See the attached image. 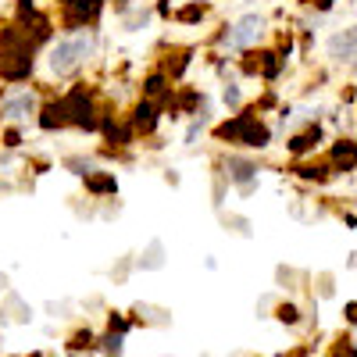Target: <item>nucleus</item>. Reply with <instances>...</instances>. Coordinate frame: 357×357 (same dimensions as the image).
<instances>
[{
    "instance_id": "1",
    "label": "nucleus",
    "mask_w": 357,
    "mask_h": 357,
    "mask_svg": "<svg viewBox=\"0 0 357 357\" xmlns=\"http://www.w3.org/2000/svg\"><path fill=\"white\" fill-rule=\"evenodd\" d=\"M89 57H93V40L86 33H75V36H65L50 47L47 65H50L54 75H72L82 61H89Z\"/></svg>"
},
{
    "instance_id": "2",
    "label": "nucleus",
    "mask_w": 357,
    "mask_h": 357,
    "mask_svg": "<svg viewBox=\"0 0 357 357\" xmlns=\"http://www.w3.org/2000/svg\"><path fill=\"white\" fill-rule=\"evenodd\" d=\"M215 136H218V139H225V143H243V146H254V151H261V146L272 143V132H268V126L261 122L257 114H236V118H229L225 126H218V129H215Z\"/></svg>"
},
{
    "instance_id": "3",
    "label": "nucleus",
    "mask_w": 357,
    "mask_h": 357,
    "mask_svg": "<svg viewBox=\"0 0 357 357\" xmlns=\"http://www.w3.org/2000/svg\"><path fill=\"white\" fill-rule=\"evenodd\" d=\"M264 36V18L261 15H243L236 25H229V33L222 36V47L229 50H247Z\"/></svg>"
},
{
    "instance_id": "4",
    "label": "nucleus",
    "mask_w": 357,
    "mask_h": 357,
    "mask_svg": "<svg viewBox=\"0 0 357 357\" xmlns=\"http://www.w3.org/2000/svg\"><path fill=\"white\" fill-rule=\"evenodd\" d=\"M61 104H65V114H68L72 126H79V129H97V107H93V100H89V93H86L82 86H75Z\"/></svg>"
},
{
    "instance_id": "5",
    "label": "nucleus",
    "mask_w": 357,
    "mask_h": 357,
    "mask_svg": "<svg viewBox=\"0 0 357 357\" xmlns=\"http://www.w3.org/2000/svg\"><path fill=\"white\" fill-rule=\"evenodd\" d=\"M100 8H104V0H68L65 4V25H72L75 33H82L86 22H97Z\"/></svg>"
},
{
    "instance_id": "6",
    "label": "nucleus",
    "mask_w": 357,
    "mask_h": 357,
    "mask_svg": "<svg viewBox=\"0 0 357 357\" xmlns=\"http://www.w3.org/2000/svg\"><path fill=\"white\" fill-rule=\"evenodd\" d=\"M0 75L4 79H29L33 75V50H11V54H0Z\"/></svg>"
},
{
    "instance_id": "7",
    "label": "nucleus",
    "mask_w": 357,
    "mask_h": 357,
    "mask_svg": "<svg viewBox=\"0 0 357 357\" xmlns=\"http://www.w3.org/2000/svg\"><path fill=\"white\" fill-rule=\"evenodd\" d=\"M329 54L336 57V61H354V57H357V25L343 29V33H336L329 40Z\"/></svg>"
},
{
    "instance_id": "8",
    "label": "nucleus",
    "mask_w": 357,
    "mask_h": 357,
    "mask_svg": "<svg viewBox=\"0 0 357 357\" xmlns=\"http://www.w3.org/2000/svg\"><path fill=\"white\" fill-rule=\"evenodd\" d=\"M40 111V100H36V93H22V97H11V100H4L0 104V114L4 118H29V114H36Z\"/></svg>"
},
{
    "instance_id": "9",
    "label": "nucleus",
    "mask_w": 357,
    "mask_h": 357,
    "mask_svg": "<svg viewBox=\"0 0 357 357\" xmlns=\"http://www.w3.org/2000/svg\"><path fill=\"white\" fill-rule=\"evenodd\" d=\"M225 175L232 178V183H240V186H243V193H250V190H254V175H257V165H250V161H240V158H229V161H225Z\"/></svg>"
},
{
    "instance_id": "10",
    "label": "nucleus",
    "mask_w": 357,
    "mask_h": 357,
    "mask_svg": "<svg viewBox=\"0 0 357 357\" xmlns=\"http://www.w3.org/2000/svg\"><path fill=\"white\" fill-rule=\"evenodd\" d=\"M132 129L136 132H154L158 129V107L151 100H139L132 111Z\"/></svg>"
},
{
    "instance_id": "11",
    "label": "nucleus",
    "mask_w": 357,
    "mask_h": 357,
    "mask_svg": "<svg viewBox=\"0 0 357 357\" xmlns=\"http://www.w3.org/2000/svg\"><path fill=\"white\" fill-rule=\"evenodd\" d=\"M40 126H43L47 132H54V129H61V126H68V114H65V104H61V100H54V104H47V107L40 111Z\"/></svg>"
},
{
    "instance_id": "12",
    "label": "nucleus",
    "mask_w": 357,
    "mask_h": 357,
    "mask_svg": "<svg viewBox=\"0 0 357 357\" xmlns=\"http://www.w3.org/2000/svg\"><path fill=\"white\" fill-rule=\"evenodd\" d=\"M333 165L336 168H357V143L354 139H340L336 146H333Z\"/></svg>"
},
{
    "instance_id": "13",
    "label": "nucleus",
    "mask_w": 357,
    "mask_h": 357,
    "mask_svg": "<svg viewBox=\"0 0 357 357\" xmlns=\"http://www.w3.org/2000/svg\"><path fill=\"white\" fill-rule=\"evenodd\" d=\"M86 190L89 193H114L118 178H114V172H93V175H86Z\"/></svg>"
},
{
    "instance_id": "14",
    "label": "nucleus",
    "mask_w": 357,
    "mask_h": 357,
    "mask_svg": "<svg viewBox=\"0 0 357 357\" xmlns=\"http://www.w3.org/2000/svg\"><path fill=\"white\" fill-rule=\"evenodd\" d=\"M97 354H104V357H122V354H126V336H118V333L97 336Z\"/></svg>"
},
{
    "instance_id": "15",
    "label": "nucleus",
    "mask_w": 357,
    "mask_h": 357,
    "mask_svg": "<svg viewBox=\"0 0 357 357\" xmlns=\"http://www.w3.org/2000/svg\"><path fill=\"white\" fill-rule=\"evenodd\" d=\"M82 350H97V333L93 329H75L68 336V354H82Z\"/></svg>"
},
{
    "instance_id": "16",
    "label": "nucleus",
    "mask_w": 357,
    "mask_h": 357,
    "mask_svg": "<svg viewBox=\"0 0 357 357\" xmlns=\"http://www.w3.org/2000/svg\"><path fill=\"white\" fill-rule=\"evenodd\" d=\"M318 139H321V132H318V129H307V132H301V136H293V139H289V154H296V158H301V154L314 151V146H318Z\"/></svg>"
},
{
    "instance_id": "17",
    "label": "nucleus",
    "mask_w": 357,
    "mask_h": 357,
    "mask_svg": "<svg viewBox=\"0 0 357 357\" xmlns=\"http://www.w3.org/2000/svg\"><path fill=\"white\" fill-rule=\"evenodd\" d=\"M104 132H107V139H111V143H118V146H126V143L132 139V132H129L126 126H118V122H111V118H107V122H104Z\"/></svg>"
},
{
    "instance_id": "18",
    "label": "nucleus",
    "mask_w": 357,
    "mask_h": 357,
    "mask_svg": "<svg viewBox=\"0 0 357 357\" xmlns=\"http://www.w3.org/2000/svg\"><path fill=\"white\" fill-rule=\"evenodd\" d=\"M161 264H165V257H161V243H151L146 257H139V268H146V272H158Z\"/></svg>"
},
{
    "instance_id": "19",
    "label": "nucleus",
    "mask_w": 357,
    "mask_h": 357,
    "mask_svg": "<svg viewBox=\"0 0 357 357\" xmlns=\"http://www.w3.org/2000/svg\"><path fill=\"white\" fill-rule=\"evenodd\" d=\"M275 318L282 325H296V321H301V311H296V304H279L275 307Z\"/></svg>"
},
{
    "instance_id": "20",
    "label": "nucleus",
    "mask_w": 357,
    "mask_h": 357,
    "mask_svg": "<svg viewBox=\"0 0 357 357\" xmlns=\"http://www.w3.org/2000/svg\"><path fill=\"white\" fill-rule=\"evenodd\" d=\"M129 329H132V321H129L126 314H111V318H107V333H118V336H126Z\"/></svg>"
},
{
    "instance_id": "21",
    "label": "nucleus",
    "mask_w": 357,
    "mask_h": 357,
    "mask_svg": "<svg viewBox=\"0 0 357 357\" xmlns=\"http://www.w3.org/2000/svg\"><path fill=\"white\" fill-rule=\"evenodd\" d=\"M65 165H68L75 175H93V172H97V168H93V161H86V158H68Z\"/></svg>"
},
{
    "instance_id": "22",
    "label": "nucleus",
    "mask_w": 357,
    "mask_h": 357,
    "mask_svg": "<svg viewBox=\"0 0 357 357\" xmlns=\"http://www.w3.org/2000/svg\"><path fill=\"white\" fill-rule=\"evenodd\" d=\"M165 82H168L165 75H151V79L143 82V89H146V93H151V97H158V93H165Z\"/></svg>"
},
{
    "instance_id": "23",
    "label": "nucleus",
    "mask_w": 357,
    "mask_h": 357,
    "mask_svg": "<svg viewBox=\"0 0 357 357\" xmlns=\"http://www.w3.org/2000/svg\"><path fill=\"white\" fill-rule=\"evenodd\" d=\"M204 11H207L204 4H190L186 11H178V18H183V22H200V18H204Z\"/></svg>"
},
{
    "instance_id": "24",
    "label": "nucleus",
    "mask_w": 357,
    "mask_h": 357,
    "mask_svg": "<svg viewBox=\"0 0 357 357\" xmlns=\"http://www.w3.org/2000/svg\"><path fill=\"white\" fill-rule=\"evenodd\" d=\"M261 72L272 79L275 72H279V61H275V54H261Z\"/></svg>"
},
{
    "instance_id": "25",
    "label": "nucleus",
    "mask_w": 357,
    "mask_h": 357,
    "mask_svg": "<svg viewBox=\"0 0 357 357\" xmlns=\"http://www.w3.org/2000/svg\"><path fill=\"white\" fill-rule=\"evenodd\" d=\"M333 357H357V347L350 340H340V347L333 350Z\"/></svg>"
},
{
    "instance_id": "26",
    "label": "nucleus",
    "mask_w": 357,
    "mask_h": 357,
    "mask_svg": "<svg viewBox=\"0 0 357 357\" xmlns=\"http://www.w3.org/2000/svg\"><path fill=\"white\" fill-rule=\"evenodd\" d=\"M222 97H225V104H229V107H240V89H236L232 82L225 86V93H222Z\"/></svg>"
},
{
    "instance_id": "27",
    "label": "nucleus",
    "mask_w": 357,
    "mask_h": 357,
    "mask_svg": "<svg viewBox=\"0 0 357 357\" xmlns=\"http://www.w3.org/2000/svg\"><path fill=\"white\" fill-rule=\"evenodd\" d=\"M307 4H314L318 11H329V8H333V0H307Z\"/></svg>"
},
{
    "instance_id": "28",
    "label": "nucleus",
    "mask_w": 357,
    "mask_h": 357,
    "mask_svg": "<svg viewBox=\"0 0 357 357\" xmlns=\"http://www.w3.org/2000/svg\"><path fill=\"white\" fill-rule=\"evenodd\" d=\"M4 146H18V132H15V129L4 136Z\"/></svg>"
},
{
    "instance_id": "29",
    "label": "nucleus",
    "mask_w": 357,
    "mask_h": 357,
    "mask_svg": "<svg viewBox=\"0 0 357 357\" xmlns=\"http://www.w3.org/2000/svg\"><path fill=\"white\" fill-rule=\"evenodd\" d=\"M97 350H82V354H68V357H93Z\"/></svg>"
},
{
    "instance_id": "30",
    "label": "nucleus",
    "mask_w": 357,
    "mask_h": 357,
    "mask_svg": "<svg viewBox=\"0 0 357 357\" xmlns=\"http://www.w3.org/2000/svg\"><path fill=\"white\" fill-rule=\"evenodd\" d=\"M4 286H8V279H4V275H0V289H4Z\"/></svg>"
}]
</instances>
